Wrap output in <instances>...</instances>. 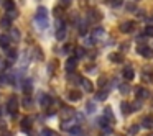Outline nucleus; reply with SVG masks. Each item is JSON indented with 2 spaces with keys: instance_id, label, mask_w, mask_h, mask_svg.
Wrapping results in <instances>:
<instances>
[{
  "instance_id": "obj_1",
  "label": "nucleus",
  "mask_w": 153,
  "mask_h": 136,
  "mask_svg": "<svg viewBox=\"0 0 153 136\" xmlns=\"http://www.w3.org/2000/svg\"><path fill=\"white\" fill-rule=\"evenodd\" d=\"M35 20H36L38 26L40 28H46L48 26V10L45 7H38L36 8V15H35Z\"/></svg>"
},
{
  "instance_id": "obj_2",
  "label": "nucleus",
  "mask_w": 153,
  "mask_h": 136,
  "mask_svg": "<svg viewBox=\"0 0 153 136\" xmlns=\"http://www.w3.org/2000/svg\"><path fill=\"white\" fill-rule=\"evenodd\" d=\"M87 18H89V21H92V23H99V21L102 20V13H100L99 10H96V8H91V10L87 12Z\"/></svg>"
},
{
  "instance_id": "obj_3",
  "label": "nucleus",
  "mask_w": 153,
  "mask_h": 136,
  "mask_svg": "<svg viewBox=\"0 0 153 136\" xmlns=\"http://www.w3.org/2000/svg\"><path fill=\"white\" fill-rule=\"evenodd\" d=\"M17 110H18V102L15 97H10V100L7 102V112L10 113V115H17Z\"/></svg>"
},
{
  "instance_id": "obj_4",
  "label": "nucleus",
  "mask_w": 153,
  "mask_h": 136,
  "mask_svg": "<svg viewBox=\"0 0 153 136\" xmlns=\"http://www.w3.org/2000/svg\"><path fill=\"white\" fill-rule=\"evenodd\" d=\"M64 67H66V71H68L69 74H73L74 69L77 67V57H76V56L69 57V59L66 61V64H64Z\"/></svg>"
},
{
  "instance_id": "obj_5",
  "label": "nucleus",
  "mask_w": 153,
  "mask_h": 136,
  "mask_svg": "<svg viewBox=\"0 0 153 136\" xmlns=\"http://www.w3.org/2000/svg\"><path fill=\"white\" fill-rule=\"evenodd\" d=\"M99 125H100V128H102V131L105 133V135L112 133V121H109V120H105L102 116V118L99 120Z\"/></svg>"
},
{
  "instance_id": "obj_6",
  "label": "nucleus",
  "mask_w": 153,
  "mask_h": 136,
  "mask_svg": "<svg viewBox=\"0 0 153 136\" xmlns=\"http://www.w3.org/2000/svg\"><path fill=\"white\" fill-rule=\"evenodd\" d=\"M135 95H137V100H143V99H146V97L150 95V92L145 89V87H135Z\"/></svg>"
},
{
  "instance_id": "obj_7",
  "label": "nucleus",
  "mask_w": 153,
  "mask_h": 136,
  "mask_svg": "<svg viewBox=\"0 0 153 136\" xmlns=\"http://www.w3.org/2000/svg\"><path fill=\"white\" fill-rule=\"evenodd\" d=\"M137 53H138L140 56H143V57H152L153 56V49L150 46H138Z\"/></svg>"
},
{
  "instance_id": "obj_8",
  "label": "nucleus",
  "mask_w": 153,
  "mask_h": 136,
  "mask_svg": "<svg viewBox=\"0 0 153 136\" xmlns=\"http://www.w3.org/2000/svg\"><path fill=\"white\" fill-rule=\"evenodd\" d=\"M79 82H81V85H82V89L86 90V92H92V90H94V85H92V82H91L89 79L82 77V79H81Z\"/></svg>"
},
{
  "instance_id": "obj_9",
  "label": "nucleus",
  "mask_w": 153,
  "mask_h": 136,
  "mask_svg": "<svg viewBox=\"0 0 153 136\" xmlns=\"http://www.w3.org/2000/svg\"><path fill=\"white\" fill-rule=\"evenodd\" d=\"M133 30V21H123V23H120V31L122 33H130V31Z\"/></svg>"
},
{
  "instance_id": "obj_10",
  "label": "nucleus",
  "mask_w": 153,
  "mask_h": 136,
  "mask_svg": "<svg viewBox=\"0 0 153 136\" xmlns=\"http://www.w3.org/2000/svg\"><path fill=\"white\" fill-rule=\"evenodd\" d=\"M120 110H122V113H123V115H130V113H132L133 112V110H132V103H128V102H122V103H120Z\"/></svg>"
},
{
  "instance_id": "obj_11",
  "label": "nucleus",
  "mask_w": 153,
  "mask_h": 136,
  "mask_svg": "<svg viewBox=\"0 0 153 136\" xmlns=\"http://www.w3.org/2000/svg\"><path fill=\"white\" fill-rule=\"evenodd\" d=\"M122 76H123V79H125V80H132L133 77H135V72H133V69L128 66V67H125V69H123Z\"/></svg>"
},
{
  "instance_id": "obj_12",
  "label": "nucleus",
  "mask_w": 153,
  "mask_h": 136,
  "mask_svg": "<svg viewBox=\"0 0 153 136\" xmlns=\"http://www.w3.org/2000/svg\"><path fill=\"white\" fill-rule=\"evenodd\" d=\"M22 89H23V92L27 93V95H30L31 90H33V84H31V80H30V79L25 80V82L22 84Z\"/></svg>"
},
{
  "instance_id": "obj_13",
  "label": "nucleus",
  "mask_w": 153,
  "mask_h": 136,
  "mask_svg": "<svg viewBox=\"0 0 153 136\" xmlns=\"http://www.w3.org/2000/svg\"><path fill=\"white\" fill-rule=\"evenodd\" d=\"M68 97H69V100H71V102H76V100H81V97H82V93H81L79 90L73 89L69 93H68Z\"/></svg>"
},
{
  "instance_id": "obj_14",
  "label": "nucleus",
  "mask_w": 153,
  "mask_h": 136,
  "mask_svg": "<svg viewBox=\"0 0 153 136\" xmlns=\"http://www.w3.org/2000/svg\"><path fill=\"white\" fill-rule=\"evenodd\" d=\"M109 61L110 62H115V64H119V62H123V56L120 53H112L109 56Z\"/></svg>"
},
{
  "instance_id": "obj_15",
  "label": "nucleus",
  "mask_w": 153,
  "mask_h": 136,
  "mask_svg": "<svg viewBox=\"0 0 153 136\" xmlns=\"http://www.w3.org/2000/svg\"><path fill=\"white\" fill-rule=\"evenodd\" d=\"M10 41H12V38L8 36V35H2V36H0V46H4L5 49H8V44H10Z\"/></svg>"
},
{
  "instance_id": "obj_16",
  "label": "nucleus",
  "mask_w": 153,
  "mask_h": 136,
  "mask_svg": "<svg viewBox=\"0 0 153 136\" xmlns=\"http://www.w3.org/2000/svg\"><path fill=\"white\" fill-rule=\"evenodd\" d=\"M142 128H146V129L153 128V118L152 116H145V118L142 120Z\"/></svg>"
},
{
  "instance_id": "obj_17",
  "label": "nucleus",
  "mask_w": 153,
  "mask_h": 136,
  "mask_svg": "<svg viewBox=\"0 0 153 136\" xmlns=\"http://www.w3.org/2000/svg\"><path fill=\"white\" fill-rule=\"evenodd\" d=\"M51 103H53V99H51L50 95H41V105L45 107V108H48V107H51Z\"/></svg>"
},
{
  "instance_id": "obj_18",
  "label": "nucleus",
  "mask_w": 153,
  "mask_h": 136,
  "mask_svg": "<svg viewBox=\"0 0 153 136\" xmlns=\"http://www.w3.org/2000/svg\"><path fill=\"white\" fill-rule=\"evenodd\" d=\"M20 126H22L23 131H28V129L31 128V118H23V120H22V123H20Z\"/></svg>"
},
{
  "instance_id": "obj_19",
  "label": "nucleus",
  "mask_w": 153,
  "mask_h": 136,
  "mask_svg": "<svg viewBox=\"0 0 153 136\" xmlns=\"http://www.w3.org/2000/svg\"><path fill=\"white\" fill-rule=\"evenodd\" d=\"M104 118L114 123V115H112V108H110V107H105V108H104Z\"/></svg>"
},
{
  "instance_id": "obj_20",
  "label": "nucleus",
  "mask_w": 153,
  "mask_h": 136,
  "mask_svg": "<svg viewBox=\"0 0 153 136\" xmlns=\"http://www.w3.org/2000/svg\"><path fill=\"white\" fill-rule=\"evenodd\" d=\"M102 36H104V30H102V28H96L94 33H92V40L97 41V40H100Z\"/></svg>"
},
{
  "instance_id": "obj_21",
  "label": "nucleus",
  "mask_w": 153,
  "mask_h": 136,
  "mask_svg": "<svg viewBox=\"0 0 153 136\" xmlns=\"http://www.w3.org/2000/svg\"><path fill=\"white\" fill-rule=\"evenodd\" d=\"M0 26L5 28V30H7V28H10V26H12V20H10L8 17H4L2 20H0Z\"/></svg>"
},
{
  "instance_id": "obj_22",
  "label": "nucleus",
  "mask_w": 153,
  "mask_h": 136,
  "mask_svg": "<svg viewBox=\"0 0 153 136\" xmlns=\"http://www.w3.org/2000/svg\"><path fill=\"white\" fill-rule=\"evenodd\" d=\"M4 8L7 12L15 10V2H13V0H5V2H4Z\"/></svg>"
},
{
  "instance_id": "obj_23",
  "label": "nucleus",
  "mask_w": 153,
  "mask_h": 136,
  "mask_svg": "<svg viewBox=\"0 0 153 136\" xmlns=\"http://www.w3.org/2000/svg\"><path fill=\"white\" fill-rule=\"evenodd\" d=\"M56 40H59V41L66 40V28H61V30H56Z\"/></svg>"
},
{
  "instance_id": "obj_24",
  "label": "nucleus",
  "mask_w": 153,
  "mask_h": 136,
  "mask_svg": "<svg viewBox=\"0 0 153 136\" xmlns=\"http://www.w3.org/2000/svg\"><path fill=\"white\" fill-rule=\"evenodd\" d=\"M10 38L13 41H20V31L17 30V28H12V31H10Z\"/></svg>"
},
{
  "instance_id": "obj_25",
  "label": "nucleus",
  "mask_w": 153,
  "mask_h": 136,
  "mask_svg": "<svg viewBox=\"0 0 153 136\" xmlns=\"http://www.w3.org/2000/svg\"><path fill=\"white\" fill-rule=\"evenodd\" d=\"M22 105H23L25 108H31V107H33V103H31V99H30V97H25V99L22 100Z\"/></svg>"
},
{
  "instance_id": "obj_26",
  "label": "nucleus",
  "mask_w": 153,
  "mask_h": 136,
  "mask_svg": "<svg viewBox=\"0 0 153 136\" xmlns=\"http://www.w3.org/2000/svg\"><path fill=\"white\" fill-rule=\"evenodd\" d=\"M96 99L97 100H105L107 99V90H99V92L96 93Z\"/></svg>"
},
{
  "instance_id": "obj_27",
  "label": "nucleus",
  "mask_w": 153,
  "mask_h": 136,
  "mask_svg": "<svg viewBox=\"0 0 153 136\" xmlns=\"http://www.w3.org/2000/svg\"><path fill=\"white\" fill-rule=\"evenodd\" d=\"M119 89H120V93H122V95H127V93L130 92V87H128V84H122V85H120Z\"/></svg>"
},
{
  "instance_id": "obj_28",
  "label": "nucleus",
  "mask_w": 153,
  "mask_h": 136,
  "mask_svg": "<svg viewBox=\"0 0 153 136\" xmlns=\"http://www.w3.org/2000/svg\"><path fill=\"white\" fill-rule=\"evenodd\" d=\"M142 79L145 80V82H153V74H150V72H143V74H142Z\"/></svg>"
},
{
  "instance_id": "obj_29",
  "label": "nucleus",
  "mask_w": 153,
  "mask_h": 136,
  "mask_svg": "<svg viewBox=\"0 0 153 136\" xmlns=\"http://www.w3.org/2000/svg\"><path fill=\"white\" fill-rule=\"evenodd\" d=\"M53 13H54V17H56V18H59L61 15L64 13V8H63V7H59V5H58V7L54 8V12H53Z\"/></svg>"
},
{
  "instance_id": "obj_30",
  "label": "nucleus",
  "mask_w": 153,
  "mask_h": 136,
  "mask_svg": "<svg viewBox=\"0 0 153 136\" xmlns=\"http://www.w3.org/2000/svg\"><path fill=\"white\" fill-rule=\"evenodd\" d=\"M33 49H35V51H33V56H36V59H40V61L43 59V53H41L40 48L36 46V48H33Z\"/></svg>"
},
{
  "instance_id": "obj_31",
  "label": "nucleus",
  "mask_w": 153,
  "mask_h": 136,
  "mask_svg": "<svg viewBox=\"0 0 153 136\" xmlns=\"http://www.w3.org/2000/svg\"><path fill=\"white\" fill-rule=\"evenodd\" d=\"M7 56L10 57V61H13L15 57H17V51L12 49V48H8V49H7Z\"/></svg>"
},
{
  "instance_id": "obj_32",
  "label": "nucleus",
  "mask_w": 153,
  "mask_h": 136,
  "mask_svg": "<svg viewBox=\"0 0 153 136\" xmlns=\"http://www.w3.org/2000/svg\"><path fill=\"white\" fill-rule=\"evenodd\" d=\"M41 135H43V136H59L56 131H53V129H43Z\"/></svg>"
},
{
  "instance_id": "obj_33",
  "label": "nucleus",
  "mask_w": 153,
  "mask_h": 136,
  "mask_svg": "<svg viewBox=\"0 0 153 136\" xmlns=\"http://www.w3.org/2000/svg\"><path fill=\"white\" fill-rule=\"evenodd\" d=\"M79 31H81V35H86V31H87V23H84V21H81L79 25Z\"/></svg>"
},
{
  "instance_id": "obj_34",
  "label": "nucleus",
  "mask_w": 153,
  "mask_h": 136,
  "mask_svg": "<svg viewBox=\"0 0 153 136\" xmlns=\"http://www.w3.org/2000/svg\"><path fill=\"white\" fill-rule=\"evenodd\" d=\"M140 108H142V100H135L132 103V110L135 112V110H140Z\"/></svg>"
},
{
  "instance_id": "obj_35",
  "label": "nucleus",
  "mask_w": 153,
  "mask_h": 136,
  "mask_svg": "<svg viewBox=\"0 0 153 136\" xmlns=\"http://www.w3.org/2000/svg\"><path fill=\"white\" fill-rule=\"evenodd\" d=\"M125 8H127L128 12H135V10H137V7H135V4H133V2H127V4H125Z\"/></svg>"
},
{
  "instance_id": "obj_36",
  "label": "nucleus",
  "mask_w": 153,
  "mask_h": 136,
  "mask_svg": "<svg viewBox=\"0 0 153 136\" xmlns=\"http://www.w3.org/2000/svg\"><path fill=\"white\" fill-rule=\"evenodd\" d=\"M86 110H87V113H94V112H96V105H94L92 102H89V103H87V107H86Z\"/></svg>"
},
{
  "instance_id": "obj_37",
  "label": "nucleus",
  "mask_w": 153,
  "mask_h": 136,
  "mask_svg": "<svg viewBox=\"0 0 153 136\" xmlns=\"http://www.w3.org/2000/svg\"><path fill=\"white\" fill-rule=\"evenodd\" d=\"M86 54V49L84 48H76V57H82Z\"/></svg>"
},
{
  "instance_id": "obj_38",
  "label": "nucleus",
  "mask_w": 153,
  "mask_h": 136,
  "mask_svg": "<svg viewBox=\"0 0 153 136\" xmlns=\"http://www.w3.org/2000/svg\"><path fill=\"white\" fill-rule=\"evenodd\" d=\"M7 17L10 18V20H12V18H17L18 17V12L17 10H10V12H7Z\"/></svg>"
},
{
  "instance_id": "obj_39",
  "label": "nucleus",
  "mask_w": 153,
  "mask_h": 136,
  "mask_svg": "<svg viewBox=\"0 0 153 136\" xmlns=\"http://www.w3.org/2000/svg\"><path fill=\"white\" fill-rule=\"evenodd\" d=\"M105 84H107V79H105V77H100V79H99V87L105 90Z\"/></svg>"
},
{
  "instance_id": "obj_40",
  "label": "nucleus",
  "mask_w": 153,
  "mask_h": 136,
  "mask_svg": "<svg viewBox=\"0 0 153 136\" xmlns=\"http://www.w3.org/2000/svg\"><path fill=\"white\" fill-rule=\"evenodd\" d=\"M145 35L146 36H153V26L152 25H148V26L145 28Z\"/></svg>"
},
{
  "instance_id": "obj_41",
  "label": "nucleus",
  "mask_w": 153,
  "mask_h": 136,
  "mask_svg": "<svg viewBox=\"0 0 153 136\" xmlns=\"http://www.w3.org/2000/svg\"><path fill=\"white\" fill-rule=\"evenodd\" d=\"M138 128H140L138 125H132L130 126V135H137V133H138Z\"/></svg>"
},
{
  "instance_id": "obj_42",
  "label": "nucleus",
  "mask_w": 153,
  "mask_h": 136,
  "mask_svg": "<svg viewBox=\"0 0 153 136\" xmlns=\"http://www.w3.org/2000/svg\"><path fill=\"white\" fill-rule=\"evenodd\" d=\"M69 131L73 133V135H79V133H81V128H79V126H73Z\"/></svg>"
},
{
  "instance_id": "obj_43",
  "label": "nucleus",
  "mask_w": 153,
  "mask_h": 136,
  "mask_svg": "<svg viewBox=\"0 0 153 136\" xmlns=\"http://www.w3.org/2000/svg\"><path fill=\"white\" fill-rule=\"evenodd\" d=\"M5 67H7V61H4L2 57H0V72H2V71H4Z\"/></svg>"
},
{
  "instance_id": "obj_44",
  "label": "nucleus",
  "mask_w": 153,
  "mask_h": 136,
  "mask_svg": "<svg viewBox=\"0 0 153 136\" xmlns=\"http://www.w3.org/2000/svg\"><path fill=\"white\" fill-rule=\"evenodd\" d=\"M146 40V35L145 33H143V35H138V36H137V41H138V43H140V41H145Z\"/></svg>"
},
{
  "instance_id": "obj_45",
  "label": "nucleus",
  "mask_w": 153,
  "mask_h": 136,
  "mask_svg": "<svg viewBox=\"0 0 153 136\" xmlns=\"http://www.w3.org/2000/svg\"><path fill=\"white\" fill-rule=\"evenodd\" d=\"M110 4H112L114 7H119V5L122 4V0H110Z\"/></svg>"
},
{
  "instance_id": "obj_46",
  "label": "nucleus",
  "mask_w": 153,
  "mask_h": 136,
  "mask_svg": "<svg viewBox=\"0 0 153 136\" xmlns=\"http://www.w3.org/2000/svg\"><path fill=\"white\" fill-rule=\"evenodd\" d=\"M69 4H71V0H61V7H66Z\"/></svg>"
},
{
  "instance_id": "obj_47",
  "label": "nucleus",
  "mask_w": 153,
  "mask_h": 136,
  "mask_svg": "<svg viewBox=\"0 0 153 136\" xmlns=\"http://www.w3.org/2000/svg\"><path fill=\"white\" fill-rule=\"evenodd\" d=\"M71 49H73V46H71V44H66V46H64V53H69Z\"/></svg>"
},
{
  "instance_id": "obj_48",
  "label": "nucleus",
  "mask_w": 153,
  "mask_h": 136,
  "mask_svg": "<svg viewBox=\"0 0 153 136\" xmlns=\"http://www.w3.org/2000/svg\"><path fill=\"white\" fill-rule=\"evenodd\" d=\"M50 69H51V71H54V69H56V61H53V62H51Z\"/></svg>"
},
{
  "instance_id": "obj_49",
  "label": "nucleus",
  "mask_w": 153,
  "mask_h": 136,
  "mask_svg": "<svg viewBox=\"0 0 153 136\" xmlns=\"http://www.w3.org/2000/svg\"><path fill=\"white\" fill-rule=\"evenodd\" d=\"M150 136H153V135H150Z\"/></svg>"
}]
</instances>
